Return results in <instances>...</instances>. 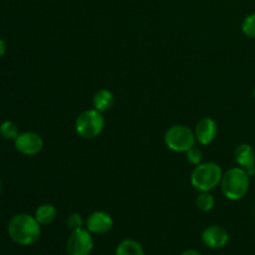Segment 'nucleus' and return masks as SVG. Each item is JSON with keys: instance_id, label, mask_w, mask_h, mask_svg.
Returning a JSON list of instances; mask_svg holds the SVG:
<instances>
[{"instance_id": "nucleus-1", "label": "nucleus", "mask_w": 255, "mask_h": 255, "mask_svg": "<svg viewBox=\"0 0 255 255\" xmlns=\"http://www.w3.org/2000/svg\"><path fill=\"white\" fill-rule=\"evenodd\" d=\"M41 224L27 213L15 214L7 224V233L14 243L29 247L36 243L41 236Z\"/></svg>"}, {"instance_id": "nucleus-2", "label": "nucleus", "mask_w": 255, "mask_h": 255, "mask_svg": "<svg viewBox=\"0 0 255 255\" xmlns=\"http://www.w3.org/2000/svg\"><path fill=\"white\" fill-rule=\"evenodd\" d=\"M251 174L242 167H233L223 173L221 181V189L228 201L237 202L247 196L251 187Z\"/></svg>"}, {"instance_id": "nucleus-3", "label": "nucleus", "mask_w": 255, "mask_h": 255, "mask_svg": "<svg viewBox=\"0 0 255 255\" xmlns=\"http://www.w3.org/2000/svg\"><path fill=\"white\" fill-rule=\"evenodd\" d=\"M223 171L216 162H206L196 166L191 174V184L196 191L211 192L221 184Z\"/></svg>"}, {"instance_id": "nucleus-4", "label": "nucleus", "mask_w": 255, "mask_h": 255, "mask_svg": "<svg viewBox=\"0 0 255 255\" xmlns=\"http://www.w3.org/2000/svg\"><path fill=\"white\" fill-rule=\"evenodd\" d=\"M105 128L104 114L95 109L86 110L77 116L75 131L81 138L92 139L99 137Z\"/></svg>"}, {"instance_id": "nucleus-5", "label": "nucleus", "mask_w": 255, "mask_h": 255, "mask_svg": "<svg viewBox=\"0 0 255 255\" xmlns=\"http://www.w3.org/2000/svg\"><path fill=\"white\" fill-rule=\"evenodd\" d=\"M197 139L194 131L184 125H174L171 126L164 133V144L167 148L173 152L186 153L188 149L196 146Z\"/></svg>"}, {"instance_id": "nucleus-6", "label": "nucleus", "mask_w": 255, "mask_h": 255, "mask_svg": "<svg viewBox=\"0 0 255 255\" xmlns=\"http://www.w3.org/2000/svg\"><path fill=\"white\" fill-rule=\"evenodd\" d=\"M94 249V239L86 228L72 231L66 243L67 255H90Z\"/></svg>"}, {"instance_id": "nucleus-7", "label": "nucleus", "mask_w": 255, "mask_h": 255, "mask_svg": "<svg viewBox=\"0 0 255 255\" xmlns=\"http://www.w3.org/2000/svg\"><path fill=\"white\" fill-rule=\"evenodd\" d=\"M14 146L17 152L25 156H35L40 153L44 148V141L41 136L36 132L26 131L19 133V136L14 139Z\"/></svg>"}, {"instance_id": "nucleus-8", "label": "nucleus", "mask_w": 255, "mask_h": 255, "mask_svg": "<svg viewBox=\"0 0 255 255\" xmlns=\"http://www.w3.org/2000/svg\"><path fill=\"white\" fill-rule=\"evenodd\" d=\"M85 226L91 234H106L114 227V219L107 212L96 211L87 217Z\"/></svg>"}, {"instance_id": "nucleus-9", "label": "nucleus", "mask_w": 255, "mask_h": 255, "mask_svg": "<svg viewBox=\"0 0 255 255\" xmlns=\"http://www.w3.org/2000/svg\"><path fill=\"white\" fill-rule=\"evenodd\" d=\"M196 139L202 146H208L216 139L218 134V124L212 117H204L199 120L194 128Z\"/></svg>"}, {"instance_id": "nucleus-10", "label": "nucleus", "mask_w": 255, "mask_h": 255, "mask_svg": "<svg viewBox=\"0 0 255 255\" xmlns=\"http://www.w3.org/2000/svg\"><path fill=\"white\" fill-rule=\"evenodd\" d=\"M202 241L208 248L222 249L228 244L229 233L221 226H209L202 232Z\"/></svg>"}, {"instance_id": "nucleus-11", "label": "nucleus", "mask_w": 255, "mask_h": 255, "mask_svg": "<svg viewBox=\"0 0 255 255\" xmlns=\"http://www.w3.org/2000/svg\"><path fill=\"white\" fill-rule=\"evenodd\" d=\"M234 161L239 167L248 171V173H255V149L249 143H242L234 151Z\"/></svg>"}, {"instance_id": "nucleus-12", "label": "nucleus", "mask_w": 255, "mask_h": 255, "mask_svg": "<svg viewBox=\"0 0 255 255\" xmlns=\"http://www.w3.org/2000/svg\"><path fill=\"white\" fill-rule=\"evenodd\" d=\"M114 94L107 89L99 90V91L94 95V97H92V106H94V109L102 112V114L110 111V110L112 109V106H114Z\"/></svg>"}, {"instance_id": "nucleus-13", "label": "nucleus", "mask_w": 255, "mask_h": 255, "mask_svg": "<svg viewBox=\"0 0 255 255\" xmlns=\"http://www.w3.org/2000/svg\"><path fill=\"white\" fill-rule=\"evenodd\" d=\"M56 216L57 209L55 208V206L50 203H44L37 207L34 217L41 226H49L56 219Z\"/></svg>"}, {"instance_id": "nucleus-14", "label": "nucleus", "mask_w": 255, "mask_h": 255, "mask_svg": "<svg viewBox=\"0 0 255 255\" xmlns=\"http://www.w3.org/2000/svg\"><path fill=\"white\" fill-rule=\"evenodd\" d=\"M116 255H146L141 244L133 239H124L117 246Z\"/></svg>"}, {"instance_id": "nucleus-15", "label": "nucleus", "mask_w": 255, "mask_h": 255, "mask_svg": "<svg viewBox=\"0 0 255 255\" xmlns=\"http://www.w3.org/2000/svg\"><path fill=\"white\" fill-rule=\"evenodd\" d=\"M216 204V198L211 192H201L196 199L197 208L201 212H211Z\"/></svg>"}, {"instance_id": "nucleus-16", "label": "nucleus", "mask_w": 255, "mask_h": 255, "mask_svg": "<svg viewBox=\"0 0 255 255\" xmlns=\"http://www.w3.org/2000/svg\"><path fill=\"white\" fill-rule=\"evenodd\" d=\"M19 127L15 122L12 121H4L0 125V134L2 138L9 139V141H14L17 136H19Z\"/></svg>"}, {"instance_id": "nucleus-17", "label": "nucleus", "mask_w": 255, "mask_h": 255, "mask_svg": "<svg viewBox=\"0 0 255 255\" xmlns=\"http://www.w3.org/2000/svg\"><path fill=\"white\" fill-rule=\"evenodd\" d=\"M242 32L249 39H255V11L247 15L242 21Z\"/></svg>"}, {"instance_id": "nucleus-18", "label": "nucleus", "mask_w": 255, "mask_h": 255, "mask_svg": "<svg viewBox=\"0 0 255 255\" xmlns=\"http://www.w3.org/2000/svg\"><path fill=\"white\" fill-rule=\"evenodd\" d=\"M186 158L191 164L198 166V164H201L202 161H203V153H202L201 149L197 148V147L194 146L186 152Z\"/></svg>"}, {"instance_id": "nucleus-19", "label": "nucleus", "mask_w": 255, "mask_h": 255, "mask_svg": "<svg viewBox=\"0 0 255 255\" xmlns=\"http://www.w3.org/2000/svg\"><path fill=\"white\" fill-rule=\"evenodd\" d=\"M84 224H85L84 218H82L81 214H79V213L70 214L66 219L67 228H70L71 231H76V229L84 228Z\"/></svg>"}, {"instance_id": "nucleus-20", "label": "nucleus", "mask_w": 255, "mask_h": 255, "mask_svg": "<svg viewBox=\"0 0 255 255\" xmlns=\"http://www.w3.org/2000/svg\"><path fill=\"white\" fill-rule=\"evenodd\" d=\"M6 52V42L2 39H0V57H2Z\"/></svg>"}, {"instance_id": "nucleus-21", "label": "nucleus", "mask_w": 255, "mask_h": 255, "mask_svg": "<svg viewBox=\"0 0 255 255\" xmlns=\"http://www.w3.org/2000/svg\"><path fill=\"white\" fill-rule=\"evenodd\" d=\"M181 255H202V254L198 253L197 251H193V249H188V251H184Z\"/></svg>"}, {"instance_id": "nucleus-22", "label": "nucleus", "mask_w": 255, "mask_h": 255, "mask_svg": "<svg viewBox=\"0 0 255 255\" xmlns=\"http://www.w3.org/2000/svg\"><path fill=\"white\" fill-rule=\"evenodd\" d=\"M1 191H2V183L1 181H0V194H1Z\"/></svg>"}, {"instance_id": "nucleus-23", "label": "nucleus", "mask_w": 255, "mask_h": 255, "mask_svg": "<svg viewBox=\"0 0 255 255\" xmlns=\"http://www.w3.org/2000/svg\"><path fill=\"white\" fill-rule=\"evenodd\" d=\"M253 97H254V100H255V87H254V90H253Z\"/></svg>"}]
</instances>
